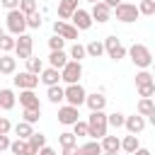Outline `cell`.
Wrapping results in <instances>:
<instances>
[{
  "mask_svg": "<svg viewBox=\"0 0 155 155\" xmlns=\"http://www.w3.org/2000/svg\"><path fill=\"white\" fill-rule=\"evenodd\" d=\"M19 104L24 109H41V102L34 94V90H19Z\"/></svg>",
  "mask_w": 155,
  "mask_h": 155,
  "instance_id": "4fadbf2b",
  "label": "cell"
},
{
  "mask_svg": "<svg viewBox=\"0 0 155 155\" xmlns=\"http://www.w3.org/2000/svg\"><path fill=\"white\" fill-rule=\"evenodd\" d=\"M46 97H48V102H51V104H58V102H63V87H61V85H53V87H48Z\"/></svg>",
  "mask_w": 155,
  "mask_h": 155,
  "instance_id": "4dcf8cb0",
  "label": "cell"
},
{
  "mask_svg": "<svg viewBox=\"0 0 155 155\" xmlns=\"http://www.w3.org/2000/svg\"><path fill=\"white\" fill-rule=\"evenodd\" d=\"M24 17L27 15H31V12H36V0H19V7H17Z\"/></svg>",
  "mask_w": 155,
  "mask_h": 155,
  "instance_id": "8d00e7d4",
  "label": "cell"
},
{
  "mask_svg": "<svg viewBox=\"0 0 155 155\" xmlns=\"http://www.w3.org/2000/svg\"><path fill=\"white\" fill-rule=\"evenodd\" d=\"M44 70V61L41 58H34V56H29L27 58V73H31V75H39Z\"/></svg>",
  "mask_w": 155,
  "mask_h": 155,
  "instance_id": "f546056e",
  "label": "cell"
},
{
  "mask_svg": "<svg viewBox=\"0 0 155 155\" xmlns=\"http://www.w3.org/2000/svg\"><path fill=\"white\" fill-rule=\"evenodd\" d=\"M70 19H73V27H75L78 31H87V29L92 27V17H90V12L82 10V7H78Z\"/></svg>",
  "mask_w": 155,
  "mask_h": 155,
  "instance_id": "30bf717a",
  "label": "cell"
},
{
  "mask_svg": "<svg viewBox=\"0 0 155 155\" xmlns=\"http://www.w3.org/2000/svg\"><path fill=\"white\" fill-rule=\"evenodd\" d=\"M63 155H80V150H78V145H73V148H63Z\"/></svg>",
  "mask_w": 155,
  "mask_h": 155,
  "instance_id": "c3c4849f",
  "label": "cell"
},
{
  "mask_svg": "<svg viewBox=\"0 0 155 155\" xmlns=\"http://www.w3.org/2000/svg\"><path fill=\"white\" fill-rule=\"evenodd\" d=\"M80 78H82V63H78V61H68V63L61 68V80H65L68 85L80 82Z\"/></svg>",
  "mask_w": 155,
  "mask_h": 155,
  "instance_id": "5b68a950",
  "label": "cell"
},
{
  "mask_svg": "<svg viewBox=\"0 0 155 155\" xmlns=\"http://www.w3.org/2000/svg\"><path fill=\"white\" fill-rule=\"evenodd\" d=\"M2 34H5V31H2V27H0V36H2Z\"/></svg>",
  "mask_w": 155,
  "mask_h": 155,
  "instance_id": "db71d44e",
  "label": "cell"
},
{
  "mask_svg": "<svg viewBox=\"0 0 155 155\" xmlns=\"http://www.w3.org/2000/svg\"><path fill=\"white\" fill-rule=\"evenodd\" d=\"M63 46H65V39H61V36H56V34L48 39V48H51V51H63Z\"/></svg>",
  "mask_w": 155,
  "mask_h": 155,
  "instance_id": "b9f144b4",
  "label": "cell"
},
{
  "mask_svg": "<svg viewBox=\"0 0 155 155\" xmlns=\"http://www.w3.org/2000/svg\"><path fill=\"white\" fill-rule=\"evenodd\" d=\"M138 148H140V143H138V136H131V133H128V136L121 140V150H124V153H128V155H131V153H136Z\"/></svg>",
  "mask_w": 155,
  "mask_h": 155,
  "instance_id": "4316f807",
  "label": "cell"
},
{
  "mask_svg": "<svg viewBox=\"0 0 155 155\" xmlns=\"http://www.w3.org/2000/svg\"><path fill=\"white\" fill-rule=\"evenodd\" d=\"M87 2H92V5H94V2H102V0H87Z\"/></svg>",
  "mask_w": 155,
  "mask_h": 155,
  "instance_id": "f5cc1de1",
  "label": "cell"
},
{
  "mask_svg": "<svg viewBox=\"0 0 155 155\" xmlns=\"http://www.w3.org/2000/svg\"><path fill=\"white\" fill-rule=\"evenodd\" d=\"M85 97H87V92H85V87H82L80 82L68 85V87L63 90V99H65L70 107H78V109H80V104H85Z\"/></svg>",
  "mask_w": 155,
  "mask_h": 155,
  "instance_id": "3957f363",
  "label": "cell"
},
{
  "mask_svg": "<svg viewBox=\"0 0 155 155\" xmlns=\"http://www.w3.org/2000/svg\"><path fill=\"white\" fill-rule=\"evenodd\" d=\"M90 17H92V22H109V19H111V10H109L104 2H94Z\"/></svg>",
  "mask_w": 155,
  "mask_h": 155,
  "instance_id": "9a60e30c",
  "label": "cell"
},
{
  "mask_svg": "<svg viewBox=\"0 0 155 155\" xmlns=\"http://www.w3.org/2000/svg\"><path fill=\"white\" fill-rule=\"evenodd\" d=\"M102 155H119V153H102Z\"/></svg>",
  "mask_w": 155,
  "mask_h": 155,
  "instance_id": "816d5d0a",
  "label": "cell"
},
{
  "mask_svg": "<svg viewBox=\"0 0 155 155\" xmlns=\"http://www.w3.org/2000/svg\"><path fill=\"white\" fill-rule=\"evenodd\" d=\"M12 82H15V87H19V90H34L36 85H39V75H31V73H17L15 78H12Z\"/></svg>",
  "mask_w": 155,
  "mask_h": 155,
  "instance_id": "8fae6325",
  "label": "cell"
},
{
  "mask_svg": "<svg viewBox=\"0 0 155 155\" xmlns=\"http://www.w3.org/2000/svg\"><path fill=\"white\" fill-rule=\"evenodd\" d=\"M10 143H12V140H10L7 136H0V153H2V150H10Z\"/></svg>",
  "mask_w": 155,
  "mask_h": 155,
  "instance_id": "bcb514c9",
  "label": "cell"
},
{
  "mask_svg": "<svg viewBox=\"0 0 155 155\" xmlns=\"http://www.w3.org/2000/svg\"><path fill=\"white\" fill-rule=\"evenodd\" d=\"M0 51H2V53L15 51V36H12V34H2V36H0Z\"/></svg>",
  "mask_w": 155,
  "mask_h": 155,
  "instance_id": "d6a6232c",
  "label": "cell"
},
{
  "mask_svg": "<svg viewBox=\"0 0 155 155\" xmlns=\"http://www.w3.org/2000/svg\"><path fill=\"white\" fill-rule=\"evenodd\" d=\"M85 56H87V53H85V46L78 44V41H75V44L70 46V51H68V58H70V61H78V63H80Z\"/></svg>",
  "mask_w": 155,
  "mask_h": 155,
  "instance_id": "f1b7e54d",
  "label": "cell"
},
{
  "mask_svg": "<svg viewBox=\"0 0 155 155\" xmlns=\"http://www.w3.org/2000/svg\"><path fill=\"white\" fill-rule=\"evenodd\" d=\"M22 116H24V121H27V124H36V121L41 119V109H24V114H22Z\"/></svg>",
  "mask_w": 155,
  "mask_h": 155,
  "instance_id": "f35d334b",
  "label": "cell"
},
{
  "mask_svg": "<svg viewBox=\"0 0 155 155\" xmlns=\"http://www.w3.org/2000/svg\"><path fill=\"white\" fill-rule=\"evenodd\" d=\"M128 56H131L133 65H138L140 70H148L150 63H153V53H150V48H148L145 44H133V46L128 48Z\"/></svg>",
  "mask_w": 155,
  "mask_h": 155,
  "instance_id": "7a4b0ae2",
  "label": "cell"
},
{
  "mask_svg": "<svg viewBox=\"0 0 155 155\" xmlns=\"http://www.w3.org/2000/svg\"><path fill=\"white\" fill-rule=\"evenodd\" d=\"M58 121H61L63 126H73L75 121H80V111H78V107H70V104L61 107V109H58Z\"/></svg>",
  "mask_w": 155,
  "mask_h": 155,
  "instance_id": "7c38bea8",
  "label": "cell"
},
{
  "mask_svg": "<svg viewBox=\"0 0 155 155\" xmlns=\"http://www.w3.org/2000/svg\"><path fill=\"white\" fill-rule=\"evenodd\" d=\"M138 7V15H155V0H140V5H136Z\"/></svg>",
  "mask_w": 155,
  "mask_h": 155,
  "instance_id": "836d02e7",
  "label": "cell"
},
{
  "mask_svg": "<svg viewBox=\"0 0 155 155\" xmlns=\"http://www.w3.org/2000/svg\"><path fill=\"white\" fill-rule=\"evenodd\" d=\"M12 131V124H10V119L7 116H0V136H7Z\"/></svg>",
  "mask_w": 155,
  "mask_h": 155,
  "instance_id": "ee69618b",
  "label": "cell"
},
{
  "mask_svg": "<svg viewBox=\"0 0 155 155\" xmlns=\"http://www.w3.org/2000/svg\"><path fill=\"white\" fill-rule=\"evenodd\" d=\"M53 34L56 36H61V39H70V41H78V29L73 27V24H68V22H61V19H56L53 22Z\"/></svg>",
  "mask_w": 155,
  "mask_h": 155,
  "instance_id": "9c48e42d",
  "label": "cell"
},
{
  "mask_svg": "<svg viewBox=\"0 0 155 155\" xmlns=\"http://www.w3.org/2000/svg\"><path fill=\"white\" fill-rule=\"evenodd\" d=\"M138 94H140V99H150V97L155 94V82H150V85H140V87H138Z\"/></svg>",
  "mask_w": 155,
  "mask_h": 155,
  "instance_id": "60d3db41",
  "label": "cell"
},
{
  "mask_svg": "<svg viewBox=\"0 0 155 155\" xmlns=\"http://www.w3.org/2000/svg\"><path fill=\"white\" fill-rule=\"evenodd\" d=\"M85 104L90 107V111H104L107 97H104L102 92H94V94H87V97H85Z\"/></svg>",
  "mask_w": 155,
  "mask_h": 155,
  "instance_id": "2e32d148",
  "label": "cell"
},
{
  "mask_svg": "<svg viewBox=\"0 0 155 155\" xmlns=\"http://www.w3.org/2000/svg\"><path fill=\"white\" fill-rule=\"evenodd\" d=\"M36 155H56V150L53 148H48V145H44V148H39V153Z\"/></svg>",
  "mask_w": 155,
  "mask_h": 155,
  "instance_id": "7dc6e473",
  "label": "cell"
},
{
  "mask_svg": "<svg viewBox=\"0 0 155 155\" xmlns=\"http://www.w3.org/2000/svg\"><path fill=\"white\" fill-rule=\"evenodd\" d=\"M39 80H41L46 87H53V85H58V80H61V70H56V68H44V70L39 73Z\"/></svg>",
  "mask_w": 155,
  "mask_h": 155,
  "instance_id": "e0dca14e",
  "label": "cell"
},
{
  "mask_svg": "<svg viewBox=\"0 0 155 155\" xmlns=\"http://www.w3.org/2000/svg\"><path fill=\"white\" fill-rule=\"evenodd\" d=\"M31 48H34V39L29 34H19L15 39V53H17V58H24L27 61L31 56Z\"/></svg>",
  "mask_w": 155,
  "mask_h": 155,
  "instance_id": "ba28073f",
  "label": "cell"
},
{
  "mask_svg": "<svg viewBox=\"0 0 155 155\" xmlns=\"http://www.w3.org/2000/svg\"><path fill=\"white\" fill-rule=\"evenodd\" d=\"M73 136H87V121H75L73 124Z\"/></svg>",
  "mask_w": 155,
  "mask_h": 155,
  "instance_id": "7bdbcfd3",
  "label": "cell"
},
{
  "mask_svg": "<svg viewBox=\"0 0 155 155\" xmlns=\"http://www.w3.org/2000/svg\"><path fill=\"white\" fill-rule=\"evenodd\" d=\"M150 82H155V80H153V75H150L148 70L136 73V87H140V85H150Z\"/></svg>",
  "mask_w": 155,
  "mask_h": 155,
  "instance_id": "74e56055",
  "label": "cell"
},
{
  "mask_svg": "<svg viewBox=\"0 0 155 155\" xmlns=\"http://www.w3.org/2000/svg\"><path fill=\"white\" fill-rule=\"evenodd\" d=\"M24 29H27V17L19 10H10L7 12V31L12 36H19V34H24Z\"/></svg>",
  "mask_w": 155,
  "mask_h": 155,
  "instance_id": "277c9868",
  "label": "cell"
},
{
  "mask_svg": "<svg viewBox=\"0 0 155 155\" xmlns=\"http://www.w3.org/2000/svg\"><path fill=\"white\" fill-rule=\"evenodd\" d=\"M15 102H17V97H15V92L12 90H0V109H5V111H10L12 107H15Z\"/></svg>",
  "mask_w": 155,
  "mask_h": 155,
  "instance_id": "cb8c5ba5",
  "label": "cell"
},
{
  "mask_svg": "<svg viewBox=\"0 0 155 155\" xmlns=\"http://www.w3.org/2000/svg\"><path fill=\"white\" fill-rule=\"evenodd\" d=\"M102 2H104V5L109 7V10H114L116 5H121V0H102Z\"/></svg>",
  "mask_w": 155,
  "mask_h": 155,
  "instance_id": "681fc988",
  "label": "cell"
},
{
  "mask_svg": "<svg viewBox=\"0 0 155 155\" xmlns=\"http://www.w3.org/2000/svg\"><path fill=\"white\" fill-rule=\"evenodd\" d=\"M102 44H104V53H107L111 61H121V58L126 56V48H124V44H121L116 36H107Z\"/></svg>",
  "mask_w": 155,
  "mask_h": 155,
  "instance_id": "52a82bcc",
  "label": "cell"
},
{
  "mask_svg": "<svg viewBox=\"0 0 155 155\" xmlns=\"http://www.w3.org/2000/svg\"><path fill=\"white\" fill-rule=\"evenodd\" d=\"M136 109H138V111H136L138 116H143V119L148 116V119L155 124V104H153V99H140Z\"/></svg>",
  "mask_w": 155,
  "mask_h": 155,
  "instance_id": "d6986e66",
  "label": "cell"
},
{
  "mask_svg": "<svg viewBox=\"0 0 155 155\" xmlns=\"http://www.w3.org/2000/svg\"><path fill=\"white\" fill-rule=\"evenodd\" d=\"M65 63H68V53H65V51H51V56H48V68L61 70Z\"/></svg>",
  "mask_w": 155,
  "mask_h": 155,
  "instance_id": "603a6c76",
  "label": "cell"
},
{
  "mask_svg": "<svg viewBox=\"0 0 155 155\" xmlns=\"http://www.w3.org/2000/svg\"><path fill=\"white\" fill-rule=\"evenodd\" d=\"M99 148H102V153H119L121 150V140L116 136H104L99 140Z\"/></svg>",
  "mask_w": 155,
  "mask_h": 155,
  "instance_id": "44dd1931",
  "label": "cell"
},
{
  "mask_svg": "<svg viewBox=\"0 0 155 155\" xmlns=\"http://www.w3.org/2000/svg\"><path fill=\"white\" fill-rule=\"evenodd\" d=\"M12 131H15V136L19 138V140H27L34 131H31V124H27V121H19L17 126H12Z\"/></svg>",
  "mask_w": 155,
  "mask_h": 155,
  "instance_id": "484cf974",
  "label": "cell"
},
{
  "mask_svg": "<svg viewBox=\"0 0 155 155\" xmlns=\"http://www.w3.org/2000/svg\"><path fill=\"white\" fill-rule=\"evenodd\" d=\"M75 10H78V0H61L58 2V17H61V22L70 19Z\"/></svg>",
  "mask_w": 155,
  "mask_h": 155,
  "instance_id": "ac0fdd59",
  "label": "cell"
},
{
  "mask_svg": "<svg viewBox=\"0 0 155 155\" xmlns=\"http://www.w3.org/2000/svg\"><path fill=\"white\" fill-rule=\"evenodd\" d=\"M10 150H12V155H36V150L29 145V140H12L10 143Z\"/></svg>",
  "mask_w": 155,
  "mask_h": 155,
  "instance_id": "ffe728a7",
  "label": "cell"
},
{
  "mask_svg": "<svg viewBox=\"0 0 155 155\" xmlns=\"http://www.w3.org/2000/svg\"><path fill=\"white\" fill-rule=\"evenodd\" d=\"M124 114H119V111H114V114H107V126H114V128H121L124 126Z\"/></svg>",
  "mask_w": 155,
  "mask_h": 155,
  "instance_id": "d590c367",
  "label": "cell"
},
{
  "mask_svg": "<svg viewBox=\"0 0 155 155\" xmlns=\"http://www.w3.org/2000/svg\"><path fill=\"white\" fill-rule=\"evenodd\" d=\"M85 53H87L90 58H99V56L104 53V44H102V41H97V39H92V41L85 46Z\"/></svg>",
  "mask_w": 155,
  "mask_h": 155,
  "instance_id": "d4e9b609",
  "label": "cell"
},
{
  "mask_svg": "<svg viewBox=\"0 0 155 155\" xmlns=\"http://www.w3.org/2000/svg\"><path fill=\"white\" fill-rule=\"evenodd\" d=\"M58 143H61V148H73V145H78V136H73L70 131H63L58 136Z\"/></svg>",
  "mask_w": 155,
  "mask_h": 155,
  "instance_id": "1f68e13d",
  "label": "cell"
},
{
  "mask_svg": "<svg viewBox=\"0 0 155 155\" xmlns=\"http://www.w3.org/2000/svg\"><path fill=\"white\" fill-rule=\"evenodd\" d=\"M107 114L104 111H92L90 119H87V136L94 138V140H102L107 136Z\"/></svg>",
  "mask_w": 155,
  "mask_h": 155,
  "instance_id": "6da1fadb",
  "label": "cell"
},
{
  "mask_svg": "<svg viewBox=\"0 0 155 155\" xmlns=\"http://www.w3.org/2000/svg\"><path fill=\"white\" fill-rule=\"evenodd\" d=\"M0 2H2V7H7V12L19 7V0H0Z\"/></svg>",
  "mask_w": 155,
  "mask_h": 155,
  "instance_id": "f6af8a7d",
  "label": "cell"
},
{
  "mask_svg": "<svg viewBox=\"0 0 155 155\" xmlns=\"http://www.w3.org/2000/svg\"><path fill=\"white\" fill-rule=\"evenodd\" d=\"M124 126H126V131H128L131 136H136V133H140V131L145 128V119L138 116V114H131V116L124 119Z\"/></svg>",
  "mask_w": 155,
  "mask_h": 155,
  "instance_id": "5bb4252c",
  "label": "cell"
},
{
  "mask_svg": "<svg viewBox=\"0 0 155 155\" xmlns=\"http://www.w3.org/2000/svg\"><path fill=\"white\" fill-rule=\"evenodd\" d=\"M17 70V58H12L10 53H2L0 56V73L2 75H12Z\"/></svg>",
  "mask_w": 155,
  "mask_h": 155,
  "instance_id": "7402d4cb",
  "label": "cell"
},
{
  "mask_svg": "<svg viewBox=\"0 0 155 155\" xmlns=\"http://www.w3.org/2000/svg\"><path fill=\"white\" fill-rule=\"evenodd\" d=\"M80 155H102V148H99V140H87L85 145L78 148Z\"/></svg>",
  "mask_w": 155,
  "mask_h": 155,
  "instance_id": "83f0119b",
  "label": "cell"
},
{
  "mask_svg": "<svg viewBox=\"0 0 155 155\" xmlns=\"http://www.w3.org/2000/svg\"><path fill=\"white\" fill-rule=\"evenodd\" d=\"M131 155H150V150H148V148H138V150L131 153Z\"/></svg>",
  "mask_w": 155,
  "mask_h": 155,
  "instance_id": "f907efd6",
  "label": "cell"
},
{
  "mask_svg": "<svg viewBox=\"0 0 155 155\" xmlns=\"http://www.w3.org/2000/svg\"><path fill=\"white\" fill-rule=\"evenodd\" d=\"M27 140H29V145H31L36 153H39V148H44V145H46V136H44V133H31Z\"/></svg>",
  "mask_w": 155,
  "mask_h": 155,
  "instance_id": "e575fe53",
  "label": "cell"
},
{
  "mask_svg": "<svg viewBox=\"0 0 155 155\" xmlns=\"http://www.w3.org/2000/svg\"><path fill=\"white\" fill-rule=\"evenodd\" d=\"M41 15H39V10L36 12H31V15H27V27H31V29H39L41 27Z\"/></svg>",
  "mask_w": 155,
  "mask_h": 155,
  "instance_id": "ab89813d",
  "label": "cell"
},
{
  "mask_svg": "<svg viewBox=\"0 0 155 155\" xmlns=\"http://www.w3.org/2000/svg\"><path fill=\"white\" fill-rule=\"evenodd\" d=\"M114 12H116V19L119 22H136L140 15H138V7H136V2H121V5H116L114 7Z\"/></svg>",
  "mask_w": 155,
  "mask_h": 155,
  "instance_id": "8992f818",
  "label": "cell"
}]
</instances>
